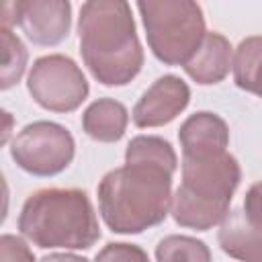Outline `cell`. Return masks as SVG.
I'll return each mask as SVG.
<instances>
[{
	"instance_id": "3",
	"label": "cell",
	"mask_w": 262,
	"mask_h": 262,
	"mask_svg": "<svg viewBox=\"0 0 262 262\" xmlns=\"http://www.w3.org/2000/svg\"><path fill=\"white\" fill-rule=\"evenodd\" d=\"M16 227L41 250H88L100 239L98 219L82 188H41L27 196Z\"/></svg>"
},
{
	"instance_id": "22",
	"label": "cell",
	"mask_w": 262,
	"mask_h": 262,
	"mask_svg": "<svg viewBox=\"0 0 262 262\" xmlns=\"http://www.w3.org/2000/svg\"><path fill=\"white\" fill-rule=\"evenodd\" d=\"M4 117H6V129H4V135H2V143L8 141V133H10V113L4 111Z\"/></svg>"
},
{
	"instance_id": "10",
	"label": "cell",
	"mask_w": 262,
	"mask_h": 262,
	"mask_svg": "<svg viewBox=\"0 0 262 262\" xmlns=\"http://www.w3.org/2000/svg\"><path fill=\"white\" fill-rule=\"evenodd\" d=\"M178 141L182 147V158L223 154L229 145V127L217 113L199 111L180 125Z\"/></svg>"
},
{
	"instance_id": "15",
	"label": "cell",
	"mask_w": 262,
	"mask_h": 262,
	"mask_svg": "<svg viewBox=\"0 0 262 262\" xmlns=\"http://www.w3.org/2000/svg\"><path fill=\"white\" fill-rule=\"evenodd\" d=\"M125 164L160 166L174 174L178 168V156L168 139L160 135H137L127 143Z\"/></svg>"
},
{
	"instance_id": "18",
	"label": "cell",
	"mask_w": 262,
	"mask_h": 262,
	"mask_svg": "<svg viewBox=\"0 0 262 262\" xmlns=\"http://www.w3.org/2000/svg\"><path fill=\"white\" fill-rule=\"evenodd\" d=\"M94 262H149V256L137 244L111 242L96 254Z\"/></svg>"
},
{
	"instance_id": "2",
	"label": "cell",
	"mask_w": 262,
	"mask_h": 262,
	"mask_svg": "<svg viewBox=\"0 0 262 262\" xmlns=\"http://www.w3.org/2000/svg\"><path fill=\"white\" fill-rule=\"evenodd\" d=\"M172 172L149 164H123L98 182V211L113 233H143L172 207Z\"/></svg>"
},
{
	"instance_id": "16",
	"label": "cell",
	"mask_w": 262,
	"mask_h": 262,
	"mask_svg": "<svg viewBox=\"0 0 262 262\" xmlns=\"http://www.w3.org/2000/svg\"><path fill=\"white\" fill-rule=\"evenodd\" d=\"M156 262H211V250L192 235H166L156 246Z\"/></svg>"
},
{
	"instance_id": "9",
	"label": "cell",
	"mask_w": 262,
	"mask_h": 262,
	"mask_svg": "<svg viewBox=\"0 0 262 262\" xmlns=\"http://www.w3.org/2000/svg\"><path fill=\"white\" fill-rule=\"evenodd\" d=\"M188 102H190L188 84L174 74H164L135 102L131 113L133 125L139 129L164 127L172 123L188 106Z\"/></svg>"
},
{
	"instance_id": "20",
	"label": "cell",
	"mask_w": 262,
	"mask_h": 262,
	"mask_svg": "<svg viewBox=\"0 0 262 262\" xmlns=\"http://www.w3.org/2000/svg\"><path fill=\"white\" fill-rule=\"evenodd\" d=\"M244 213L250 221L262 225V180L252 184L244 196Z\"/></svg>"
},
{
	"instance_id": "1",
	"label": "cell",
	"mask_w": 262,
	"mask_h": 262,
	"mask_svg": "<svg viewBox=\"0 0 262 262\" xmlns=\"http://www.w3.org/2000/svg\"><path fill=\"white\" fill-rule=\"evenodd\" d=\"M80 55L102 86H125L143 68V47L125 0H88L78 16Z\"/></svg>"
},
{
	"instance_id": "17",
	"label": "cell",
	"mask_w": 262,
	"mask_h": 262,
	"mask_svg": "<svg viewBox=\"0 0 262 262\" xmlns=\"http://www.w3.org/2000/svg\"><path fill=\"white\" fill-rule=\"evenodd\" d=\"M0 45H2V80L0 88L8 90L20 82L27 70V47L8 27H0Z\"/></svg>"
},
{
	"instance_id": "13",
	"label": "cell",
	"mask_w": 262,
	"mask_h": 262,
	"mask_svg": "<svg viewBox=\"0 0 262 262\" xmlns=\"http://www.w3.org/2000/svg\"><path fill=\"white\" fill-rule=\"evenodd\" d=\"M129 123V111L115 98H98L82 113V131L98 143H117Z\"/></svg>"
},
{
	"instance_id": "5",
	"label": "cell",
	"mask_w": 262,
	"mask_h": 262,
	"mask_svg": "<svg viewBox=\"0 0 262 262\" xmlns=\"http://www.w3.org/2000/svg\"><path fill=\"white\" fill-rule=\"evenodd\" d=\"M137 10L149 51L166 66H184L207 35L203 8L192 0H141Z\"/></svg>"
},
{
	"instance_id": "21",
	"label": "cell",
	"mask_w": 262,
	"mask_h": 262,
	"mask_svg": "<svg viewBox=\"0 0 262 262\" xmlns=\"http://www.w3.org/2000/svg\"><path fill=\"white\" fill-rule=\"evenodd\" d=\"M39 262H90V260L84 256L72 254V252H53V254L43 256Z\"/></svg>"
},
{
	"instance_id": "8",
	"label": "cell",
	"mask_w": 262,
	"mask_h": 262,
	"mask_svg": "<svg viewBox=\"0 0 262 262\" xmlns=\"http://www.w3.org/2000/svg\"><path fill=\"white\" fill-rule=\"evenodd\" d=\"M20 27L25 37L41 47L59 45L72 29L68 0H16L2 8V27Z\"/></svg>"
},
{
	"instance_id": "4",
	"label": "cell",
	"mask_w": 262,
	"mask_h": 262,
	"mask_svg": "<svg viewBox=\"0 0 262 262\" xmlns=\"http://www.w3.org/2000/svg\"><path fill=\"white\" fill-rule=\"evenodd\" d=\"M239 182L242 168L229 151L182 158V182L172 194V219L196 231L221 225L231 211V196Z\"/></svg>"
},
{
	"instance_id": "11",
	"label": "cell",
	"mask_w": 262,
	"mask_h": 262,
	"mask_svg": "<svg viewBox=\"0 0 262 262\" xmlns=\"http://www.w3.org/2000/svg\"><path fill=\"white\" fill-rule=\"evenodd\" d=\"M233 66V47L229 39L217 31H209L194 51V55L182 66L186 76L201 84L211 86L219 84L227 78L229 70Z\"/></svg>"
},
{
	"instance_id": "14",
	"label": "cell",
	"mask_w": 262,
	"mask_h": 262,
	"mask_svg": "<svg viewBox=\"0 0 262 262\" xmlns=\"http://www.w3.org/2000/svg\"><path fill=\"white\" fill-rule=\"evenodd\" d=\"M233 82L237 88L262 98V35L246 37L233 49Z\"/></svg>"
},
{
	"instance_id": "12",
	"label": "cell",
	"mask_w": 262,
	"mask_h": 262,
	"mask_svg": "<svg viewBox=\"0 0 262 262\" xmlns=\"http://www.w3.org/2000/svg\"><path fill=\"white\" fill-rule=\"evenodd\" d=\"M219 248L239 262H262V225L250 221L244 209H231L217 229Z\"/></svg>"
},
{
	"instance_id": "19",
	"label": "cell",
	"mask_w": 262,
	"mask_h": 262,
	"mask_svg": "<svg viewBox=\"0 0 262 262\" xmlns=\"http://www.w3.org/2000/svg\"><path fill=\"white\" fill-rule=\"evenodd\" d=\"M0 262H35V254L23 237L12 235V233H2Z\"/></svg>"
},
{
	"instance_id": "6",
	"label": "cell",
	"mask_w": 262,
	"mask_h": 262,
	"mask_svg": "<svg viewBox=\"0 0 262 262\" xmlns=\"http://www.w3.org/2000/svg\"><path fill=\"white\" fill-rule=\"evenodd\" d=\"M31 98L45 111L72 113L90 94V84L82 68L63 53L41 55L33 61L27 76Z\"/></svg>"
},
{
	"instance_id": "7",
	"label": "cell",
	"mask_w": 262,
	"mask_h": 262,
	"mask_svg": "<svg viewBox=\"0 0 262 262\" xmlns=\"http://www.w3.org/2000/svg\"><path fill=\"white\" fill-rule=\"evenodd\" d=\"M76 156V141L70 129L53 121L25 125L10 143V158L27 174L49 178L63 172Z\"/></svg>"
}]
</instances>
